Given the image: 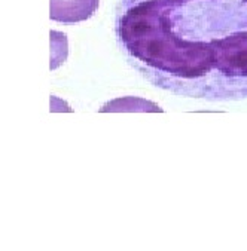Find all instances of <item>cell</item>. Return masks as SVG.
Instances as JSON below:
<instances>
[{
    "label": "cell",
    "instance_id": "obj_2",
    "mask_svg": "<svg viewBox=\"0 0 247 251\" xmlns=\"http://www.w3.org/2000/svg\"><path fill=\"white\" fill-rule=\"evenodd\" d=\"M100 0H49V18L61 24H78L89 20Z\"/></svg>",
    "mask_w": 247,
    "mask_h": 251
},
{
    "label": "cell",
    "instance_id": "obj_1",
    "mask_svg": "<svg viewBox=\"0 0 247 251\" xmlns=\"http://www.w3.org/2000/svg\"><path fill=\"white\" fill-rule=\"evenodd\" d=\"M115 37L127 63L161 91L247 100V0H118Z\"/></svg>",
    "mask_w": 247,
    "mask_h": 251
}]
</instances>
